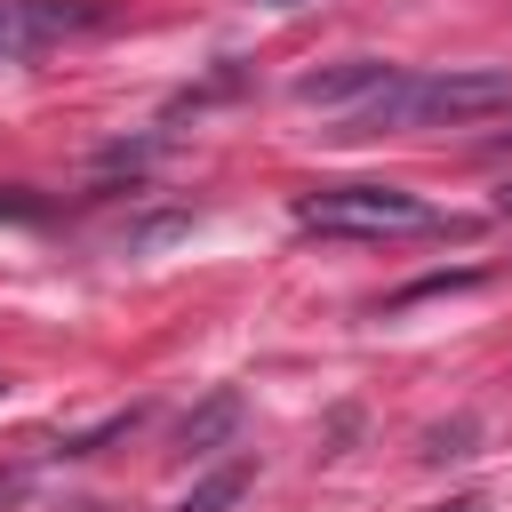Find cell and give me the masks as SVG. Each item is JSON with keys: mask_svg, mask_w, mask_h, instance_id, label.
Masks as SVG:
<instances>
[{"mask_svg": "<svg viewBox=\"0 0 512 512\" xmlns=\"http://www.w3.org/2000/svg\"><path fill=\"white\" fill-rule=\"evenodd\" d=\"M440 512H488V504H480V496H464V504H440Z\"/></svg>", "mask_w": 512, "mask_h": 512, "instance_id": "9c48e42d", "label": "cell"}, {"mask_svg": "<svg viewBox=\"0 0 512 512\" xmlns=\"http://www.w3.org/2000/svg\"><path fill=\"white\" fill-rule=\"evenodd\" d=\"M304 232H336V240H384V232H472L464 216H440L432 200L400 192V184H320L296 200Z\"/></svg>", "mask_w": 512, "mask_h": 512, "instance_id": "7a4b0ae2", "label": "cell"}, {"mask_svg": "<svg viewBox=\"0 0 512 512\" xmlns=\"http://www.w3.org/2000/svg\"><path fill=\"white\" fill-rule=\"evenodd\" d=\"M240 488H248V464H224V472H208V480H200V488H192L176 512H224Z\"/></svg>", "mask_w": 512, "mask_h": 512, "instance_id": "8992f818", "label": "cell"}, {"mask_svg": "<svg viewBox=\"0 0 512 512\" xmlns=\"http://www.w3.org/2000/svg\"><path fill=\"white\" fill-rule=\"evenodd\" d=\"M96 24H104L96 0H0V64L40 56V48H56L72 32H96Z\"/></svg>", "mask_w": 512, "mask_h": 512, "instance_id": "3957f363", "label": "cell"}, {"mask_svg": "<svg viewBox=\"0 0 512 512\" xmlns=\"http://www.w3.org/2000/svg\"><path fill=\"white\" fill-rule=\"evenodd\" d=\"M512 104V72L496 64H448V72H392L368 104L344 112V136H376V128H464Z\"/></svg>", "mask_w": 512, "mask_h": 512, "instance_id": "6da1fadb", "label": "cell"}, {"mask_svg": "<svg viewBox=\"0 0 512 512\" xmlns=\"http://www.w3.org/2000/svg\"><path fill=\"white\" fill-rule=\"evenodd\" d=\"M0 400H8V376H0Z\"/></svg>", "mask_w": 512, "mask_h": 512, "instance_id": "7c38bea8", "label": "cell"}, {"mask_svg": "<svg viewBox=\"0 0 512 512\" xmlns=\"http://www.w3.org/2000/svg\"><path fill=\"white\" fill-rule=\"evenodd\" d=\"M232 424H240V392L224 384V392H208V400H200V408L184 416V432H176V448H184V456L200 464V456H216V448L232 440Z\"/></svg>", "mask_w": 512, "mask_h": 512, "instance_id": "5b68a950", "label": "cell"}, {"mask_svg": "<svg viewBox=\"0 0 512 512\" xmlns=\"http://www.w3.org/2000/svg\"><path fill=\"white\" fill-rule=\"evenodd\" d=\"M32 216H48V200H40V192H16V184H0V224H32Z\"/></svg>", "mask_w": 512, "mask_h": 512, "instance_id": "52a82bcc", "label": "cell"}, {"mask_svg": "<svg viewBox=\"0 0 512 512\" xmlns=\"http://www.w3.org/2000/svg\"><path fill=\"white\" fill-rule=\"evenodd\" d=\"M496 208H504V216H512V184H504V192H496Z\"/></svg>", "mask_w": 512, "mask_h": 512, "instance_id": "30bf717a", "label": "cell"}, {"mask_svg": "<svg viewBox=\"0 0 512 512\" xmlns=\"http://www.w3.org/2000/svg\"><path fill=\"white\" fill-rule=\"evenodd\" d=\"M464 440H472V416H456V424H440L432 440H424V456L440 464V456H464Z\"/></svg>", "mask_w": 512, "mask_h": 512, "instance_id": "ba28073f", "label": "cell"}, {"mask_svg": "<svg viewBox=\"0 0 512 512\" xmlns=\"http://www.w3.org/2000/svg\"><path fill=\"white\" fill-rule=\"evenodd\" d=\"M264 8H304V0H264Z\"/></svg>", "mask_w": 512, "mask_h": 512, "instance_id": "8fae6325", "label": "cell"}, {"mask_svg": "<svg viewBox=\"0 0 512 512\" xmlns=\"http://www.w3.org/2000/svg\"><path fill=\"white\" fill-rule=\"evenodd\" d=\"M392 72H400V64H384V56H344V64H320V72H304V80H296V104L352 112V104H368V96H376Z\"/></svg>", "mask_w": 512, "mask_h": 512, "instance_id": "277c9868", "label": "cell"}]
</instances>
